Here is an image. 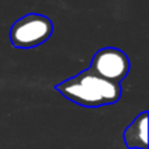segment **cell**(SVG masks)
<instances>
[{
	"label": "cell",
	"instance_id": "obj_2",
	"mask_svg": "<svg viewBox=\"0 0 149 149\" xmlns=\"http://www.w3.org/2000/svg\"><path fill=\"white\" fill-rule=\"evenodd\" d=\"M54 31L52 21L41 13H28L12 24L10 45L16 49H34L49 41Z\"/></svg>",
	"mask_w": 149,
	"mask_h": 149
},
{
	"label": "cell",
	"instance_id": "obj_1",
	"mask_svg": "<svg viewBox=\"0 0 149 149\" xmlns=\"http://www.w3.org/2000/svg\"><path fill=\"white\" fill-rule=\"evenodd\" d=\"M54 89L71 102L89 109L113 105L122 97L120 85L101 79L88 68L55 85Z\"/></svg>",
	"mask_w": 149,
	"mask_h": 149
},
{
	"label": "cell",
	"instance_id": "obj_3",
	"mask_svg": "<svg viewBox=\"0 0 149 149\" xmlns=\"http://www.w3.org/2000/svg\"><path fill=\"white\" fill-rule=\"evenodd\" d=\"M88 70L101 79L120 85L130 73L131 60L123 50L116 47H103L93 55Z\"/></svg>",
	"mask_w": 149,
	"mask_h": 149
},
{
	"label": "cell",
	"instance_id": "obj_4",
	"mask_svg": "<svg viewBox=\"0 0 149 149\" xmlns=\"http://www.w3.org/2000/svg\"><path fill=\"white\" fill-rule=\"evenodd\" d=\"M127 149H148V111L140 113L123 132Z\"/></svg>",
	"mask_w": 149,
	"mask_h": 149
}]
</instances>
